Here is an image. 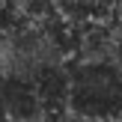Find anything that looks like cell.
Listing matches in <instances>:
<instances>
[{
    "mask_svg": "<svg viewBox=\"0 0 122 122\" xmlns=\"http://www.w3.org/2000/svg\"><path fill=\"white\" fill-rule=\"evenodd\" d=\"M54 15L66 27H83V24L110 21L116 15V0H51Z\"/></svg>",
    "mask_w": 122,
    "mask_h": 122,
    "instance_id": "cell-2",
    "label": "cell"
},
{
    "mask_svg": "<svg viewBox=\"0 0 122 122\" xmlns=\"http://www.w3.org/2000/svg\"><path fill=\"white\" fill-rule=\"evenodd\" d=\"M66 113L71 122H122V66L113 60L69 63Z\"/></svg>",
    "mask_w": 122,
    "mask_h": 122,
    "instance_id": "cell-1",
    "label": "cell"
}]
</instances>
